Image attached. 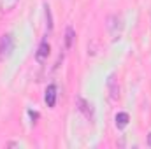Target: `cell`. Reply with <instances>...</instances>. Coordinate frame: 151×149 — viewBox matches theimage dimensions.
<instances>
[{
	"instance_id": "6da1fadb",
	"label": "cell",
	"mask_w": 151,
	"mask_h": 149,
	"mask_svg": "<svg viewBox=\"0 0 151 149\" xmlns=\"http://www.w3.org/2000/svg\"><path fill=\"white\" fill-rule=\"evenodd\" d=\"M14 51V37L11 34H5L0 39V60H5Z\"/></svg>"
},
{
	"instance_id": "7a4b0ae2",
	"label": "cell",
	"mask_w": 151,
	"mask_h": 149,
	"mask_svg": "<svg viewBox=\"0 0 151 149\" xmlns=\"http://www.w3.org/2000/svg\"><path fill=\"white\" fill-rule=\"evenodd\" d=\"M107 28H109L113 39L119 37V34H121V30H123V19H121L119 16H111V18L107 19Z\"/></svg>"
},
{
	"instance_id": "3957f363",
	"label": "cell",
	"mask_w": 151,
	"mask_h": 149,
	"mask_svg": "<svg viewBox=\"0 0 151 149\" xmlns=\"http://www.w3.org/2000/svg\"><path fill=\"white\" fill-rule=\"evenodd\" d=\"M76 102H77V109L84 114V117L91 121V119H93V109H91V104H90V102H86L83 97H77V100H76Z\"/></svg>"
},
{
	"instance_id": "277c9868",
	"label": "cell",
	"mask_w": 151,
	"mask_h": 149,
	"mask_svg": "<svg viewBox=\"0 0 151 149\" xmlns=\"http://www.w3.org/2000/svg\"><path fill=\"white\" fill-rule=\"evenodd\" d=\"M47 56H49V44H47V40H42L35 51V60L39 63H44L47 60Z\"/></svg>"
},
{
	"instance_id": "5b68a950",
	"label": "cell",
	"mask_w": 151,
	"mask_h": 149,
	"mask_svg": "<svg viewBox=\"0 0 151 149\" xmlns=\"http://www.w3.org/2000/svg\"><path fill=\"white\" fill-rule=\"evenodd\" d=\"M44 100H46V104H47V107H55V104H56V86H55V84H51V86H47V90H46V97H44Z\"/></svg>"
},
{
	"instance_id": "8992f818",
	"label": "cell",
	"mask_w": 151,
	"mask_h": 149,
	"mask_svg": "<svg viewBox=\"0 0 151 149\" xmlns=\"http://www.w3.org/2000/svg\"><path fill=\"white\" fill-rule=\"evenodd\" d=\"M109 93H111V98H113V100H118V98H119V86H118L114 75L109 77Z\"/></svg>"
},
{
	"instance_id": "52a82bcc",
	"label": "cell",
	"mask_w": 151,
	"mask_h": 149,
	"mask_svg": "<svg viewBox=\"0 0 151 149\" xmlns=\"http://www.w3.org/2000/svg\"><path fill=\"white\" fill-rule=\"evenodd\" d=\"M114 121H116V126H118V128H125V126L128 125L130 117H128V114H127V112H118V114H116V117H114Z\"/></svg>"
},
{
	"instance_id": "ba28073f",
	"label": "cell",
	"mask_w": 151,
	"mask_h": 149,
	"mask_svg": "<svg viewBox=\"0 0 151 149\" xmlns=\"http://www.w3.org/2000/svg\"><path fill=\"white\" fill-rule=\"evenodd\" d=\"M18 2L19 0H0V11L2 12H9V11H12L18 5Z\"/></svg>"
},
{
	"instance_id": "9c48e42d",
	"label": "cell",
	"mask_w": 151,
	"mask_h": 149,
	"mask_svg": "<svg viewBox=\"0 0 151 149\" xmlns=\"http://www.w3.org/2000/svg\"><path fill=\"white\" fill-rule=\"evenodd\" d=\"M72 42H74V28L69 27V28L65 30V47H67V49L72 47Z\"/></svg>"
},
{
	"instance_id": "30bf717a",
	"label": "cell",
	"mask_w": 151,
	"mask_h": 149,
	"mask_svg": "<svg viewBox=\"0 0 151 149\" xmlns=\"http://www.w3.org/2000/svg\"><path fill=\"white\" fill-rule=\"evenodd\" d=\"M44 9H46V19H47V30L51 32V30H53V16H51V9H49V5H47V4L44 5Z\"/></svg>"
},
{
	"instance_id": "8fae6325",
	"label": "cell",
	"mask_w": 151,
	"mask_h": 149,
	"mask_svg": "<svg viewBox=\"0 0 151 149\" xmlns=\"http://www.w3.org/2000/svg\"><path fill=\"white\" fill-rule=\"evenodd\" d=\"M148 144H150V148H151V133H150V137H148Z\"/></svg>"
}]
</instances>
